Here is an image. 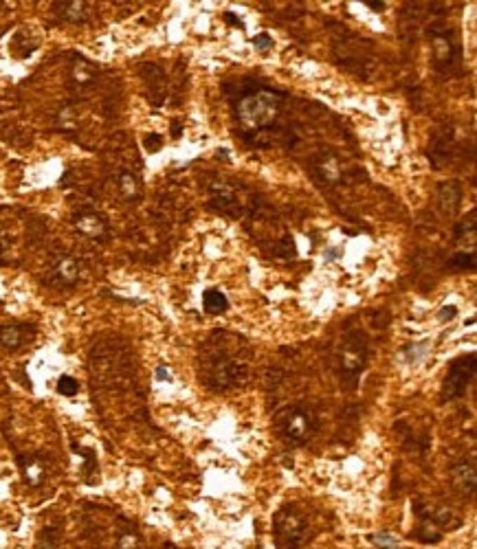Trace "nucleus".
I'll return each mask as SVG.
<instances>
[{
  "instance_id": "nucleus-23",
  "label": "nucleus",
  "mask_w": 477,
  "mask_h": 549,
  "mask_svg": "<svg viewBox=\"0 0 477 549\" xmlns=\"http://www.w3.org/2000/svg\"><path fill=\"white\" fill-rule=\"evenodd\" d=\"M203 308L209 314H222V312H227L229 301H227V297L218 288H209L203 294Z\"/></svg>"
},
{
  "instance_id": "nucleus-24",
  "label": "nucleus",
  "mask_w": 477,
  "mask_h": 549,
  "mask_svg": "<svg viewBox=\"0 0 477 549\" xmlns=\"http://www.w3.org/2000/svg\"><path fill=\"white\" fill-rule=\"evenodd\" d=\"M55 123H58V128L64 130V132H73V130H77V128H79V116H77L75 106H73V104L62 106L60 112H58Z\"/></svg>"
},
{
  "instance_id": "nucleus-16",
  "label": "nucleus",
  "mask_w": 477,
  "mask_h": 549,
  "mask_svg": "<svg viewBox=\"0 0 477 549\" xmlns=\"http://www.w3.org/2000/svg\"><path fill=\"white\" fill-rule=\"evenodd\" d=\"M36 327L31 323H7L0 327V347L15 352V349L25 347L29 341H34Z\"/></svg>"
},
{
  "instance_id": "nucleus-35",
  "label": "nucleus",
  "mask_w": 477,
  "mask_h": 549,
  "mask_svg": "<svg viewBox=\"0 0 477 549\" xmlns=\"http://www.w3.org/2000/svg\"><path fill=\"white\" fill-rule=\"evenodd\" d=\"M368 9H372V11H385V3L383 0H370V3H363Z\"/></svg>"
},
{
  "instance_id": "nucleus-15",
  "label": "nucleus",
  "mask_w": 477,
  "mask_h": 549,
  "mask_svg": "<svg viewBox=\"0 0 477 549\" xmlns=\"http://www.w3.org/2000/svg\"><path fill=\"white\" fill-rule=\"evenodd\" d=\"M312 172L325 185H337V182L343 180V163L332 152H321L312 158Z\"/></svg>"
},
{
  "instance_id": "nucleus-21",
  "label": "nucleus",
  "mask_w": 477,
  "mask_h": 549,
  "mask_svg": "<svg viewBox=\"0 0 477 549\" xmlns=\"http://www.w3.org/2000/svg\"><path fill=\"white\" fill-rule=\"evenodd\" d=\"M453 147V128L444 126L440 128L434 139H431V149H429V158L434 163V168H440L442 163H447L449 158V152Z\"/></svg>"
},
{
  "instance_id": "nucleus-13",
  "label": "nucleus",
  "mask_w": 477,
  "mask_h": 549,
  "mask_svg": "<svg viewBox=\"0 0 477 549\" xmlns=\"http://www.w3.org/2000/svg\"><path fill=\"white\" fill-rule=\"evenodd\" d=\"M139 73L145 84L147 99H150L154 106H163V102H166V97H168V79H166L163 69H159L156 64H141Z\"/></svg>"
},
{
  "instance_id": "nucleus-28",
  "label": "nucleus",
  "mask_w": 477,
  "mask_h": 549,
  "mask_svg": "<svg viewBox=\"0 0 477 549\" xmlns=\"http://www.w3.org/2000/svg\"><path fill=\"white\" fill-rule=\"evenodd\" d=\"M411 538H416L420 543H438L442 536H440V531H436V527H431V523H426L424 527L416 529L414 534H411Z\"/></svg>"
},
{
  "instance_id": "nucleus-34",
  "label": "nucleus",
  "mask_w": 477,
  "mask_h": 549,
  "mask_svg": "<svg viewBox=\"0 0 477 549\" xmlns=\"http://www.w3.org/2000/svg\"><path fill=\"white\" fill-rule=\"evenodd\" d=\"M7 253H9V240L0 233V262L7 257Z\"/></svg>"
},
{
  "instance_id": "nucleus-12",
  "label": "nucleus",
  "mask_w": 477,
  "mask_h": 549,
  "mask_svg": "<svg viewBox=\"0 0 477 549\" xmlns=\"http://www.w3.org/2000/svg\"><path fill=\"white\" fill-rule=\"evenodd\" d=\"M73 229L79 233L81 238H88L95 242H102L108 238V222L104 220L102 213L90 211V209H81L73 215Z\"/></svg>"
},
{
  "instance_id": "nucleus-5",
  "label": "nucleus",
  "mask_w": 477,
  "mask_h": 549,
  "mask_svg": "<svg viewBox=\"0 0 477 549\" xmlns=\"http://www.w3.org/2000/svg\"><path fill=\"white\" fill-rule=\"evenodd\" d=\"M429 46L436 71L453 77L462 71V46H459L457 33L442 22H434L429 29Z\"/></svg>"
},
{
  "instance_id": "nucleus-29",
  "label": "nucleus",
  "mask_w": 477,
  "mask_h": 549,
  "mask_svg": "<svg viewBox=\"0 0 477 549\" xmlns=\"http://www.w3.org/2000/svg\"><path fill=\"white\" fill-rule=\"evenodd\" d=\"M58 391L62 393V395H75L77 391H79V382L73 378V376H62L60 380H58Z\"/></svg>"
},
{
  "instance_id": "nucleus-1",
  "label": "nucleus",
  "mask_w": 477,
  "mask_h": 549,
  "mask_svg": "<svg viewBox=\"0 0 477 549\" xmlns=\"http://www.w3.org/2000/svg\"><path fill=\"white\" fill-rule=\"evenodd\" d=\"M253 352L249 343L231 332H213L199 352V372L203 385L213 391L242 387L251 378Z\"/></svg>"
},
{
  "instance_id": "nucleus-4",
  "label": "nucleus",
  "mask_w": 477,
  "mask_h": 549,
  "mask_svg": "<svg viewBox=\"0 0 477 549\" xmlns=\"http://www.w3.org/2000/svg\"><path fill=\"white\" fill-rule=\"evenodd\" d=\"M273 426L277 431V435L284 442L300 446L308 444L319 431V418L312 407L308 405H286L282 409H277L273 415Z\"/></svg>"
},
{
  "instance_id": "nucleus-2",
  "label": "nucleus",
  "mask_w": 477,
  "mask_h": 549,
  "mask_svg": "<svg viewBox=\"0 0 477 549\" xmlns=\"http://www.w3.org/2000/svg\"><path fill=\"white\" fill-rule=\"evenodd\" d=\"M90 372L95 387L128 391L135 382L133 356L121 341H102L90 352Z\"/></svg>"
},
{
  "instance_id": "nucleus-14",
  "label": "nucleus",
  "mask_w": 477,
  "mask_h": 549,
  "mask_svg": "<svg viewBox=\"0 0 477 549\" xmlns=\"http://www.w3.org/2000/svg\"><path fill=\"white\" fill-rule=\"evenodd\" d=\"M449 481L453 490H457L462 496H473L475 488H477V473H475V463L471 459H457L451 463L449 468Z\"/></svg>"
},
{
  "instance_id": "nucleus-8",
  "label": "nucleus",
  "mask_w": 477,
  "mask_h": 549,
  "mask_svg": "<svg viewBox=\"0 0 477 549\" xmlns=\"http://www.w3.org/2000/svg\"><path fill=\"white\" fill-rule=\"evenodd\" d=\"M475 367H477V358L473 354L469 356H459L451 362V367L444 376L442 382V400L444 402H451L462 398L471 385V380L475 376Z\"/></svg>"
},
{
  "instance_id": "nucleus-20",
  "label": "nucleus",
  "mask_w": 477,
  "mask_h": 549,
  "mask_svg": "<svg viewBox=\"0 0 477 549\" xmlns=\"http://www.w3.org/2000/svg\"><path fill=\"white\" fill-rule=\"evenodd\" d=\"M53 13L64 22L81 25L88 20L90 7L88 3H81V0H64V3H53Z\"/></svg>"
},
{
  "instance_id": "nucleus-27",
  "label": "nucleus",
  "mask_w": 477,
  "mask_h": 549,
  "mask_svg": "<svg viewBox=\"0 0 477 549\" xmlns=\"http://www.w3.org/2000/svg\"><path fill=\"white\" fill-rule=\"evenodd\" d=\"M451 266L457 271H473L477 266V257H475V251H459L453 255L451 259Z\"/></svg>"
},
{
  "instance_id": "nucleus-9",
  "label": "nucleus",
  "mask_w": 477,
  "mask_h": 549,
  "mask_svg": "<svg viewBox=\"0 0 477 549\" xmlns=\"http://www.w3.org/2000/svg\"><path fill=\"white\" fill-rule=\"evenodd\" d=\"M335 55L343 60L345 69L361 75V71H365V66H370L372 62V44L365 38H337Z\"/></svg>"
},
{
  "instance_id": "nucleus-18",
  "label": "nucleus",
  "mask_w": 477,
  "mask_h": 549,
  "mask_svg": "<svg viewBox=\"0 0 477 549\" xmlns=\"http://www.w3.org/2000/svg\"><path fill=\"white\" fill-rule=\"evenodd\" d=\"M438 203L444 215H455L462 205V185L457 180H444L438 185Z\"/></svg>"
},
{
  "instance_id": "nucleus-22",
  "label": "nucleus",
  "mask_w": 477,
  "mask_h": 549,
  "mask_svg": "<svg viewBox=\"0 0 477 549\" xmlns=\"http://www.w3.org/2000/svg\"><path fill=\"white\" fill-rule=\"evenodd\" d=\"M114 185H117V191L121 196V201L126 203H137L141 194H143V185H141V178L130 172V170H121L114 176Z\"/></svg>"
},
{
  "instance_id": "nucleus-36",
  "label": "nucleus",
  "mask_w": 477,
  "mask_h": 549,
  "mask_svg": "<svg viewBox=\"0 0 477 549\" xmlns=\"http://www.w3.org/2000/svg\"><path fill=\"white\" fill-rule=\"evenodd\" d=\"M224 18L229 20V25H234V27H242L240 18H238V15H236V13H231V11H227V13H224Z\"/></svg>"
},
{
  "instance_id": "nucleus-3",
  "label": "nucleus",
  "mask_w": 477,
  "mask_h": 549,
  "mask_svg": "<svg viewBox=\"0 0 477 549\" xmlns=\"http://www.w3.org/2000/svg\"><path fill=\"white\" fill-rule=\"evenodd\" d=\"M282 104L284 95L271 88H257L242 95L236 104V121L244 137H255L269 130L282 112Z\"/></svg>"
},
{
  "instance_id": "nucleus-25",
  "label": "nucleus",
  "mask_w": 477,
  "mask_h": 549,
  "mask_svg": "<svg viewBox=\"0 0 477 549\" xmlns=\"http://www.w3.org/2000/svg\"><path fill=\"white\" fill-rule=\"evenodd\" d=\"M36 549H62V536L60 529L53 525H46L40 534H38V543Z\"/></svg>"
},
{
  "instance_id": "nucleus-7",
  "label": "nucleus",
  "mask_w": 477,
  "mask_h": 549,
  "mask_svg": "<svg viewBox=\"0 0 477 549\" xmlns=\"http://www.w3.org/2000/svg\"><path fill=\"white\" fill-rule=\"evenodd\" d=\"M273 529L277 549H302L308 541V521L293 506L277 510L273 519Z\"/></svg>"
},
{
  "instance_id": "nucleus-30",
  "label": "nucleus",
  "mask_w": 477,
  "mask_h": 549,
  "mask_svg": "<svg viewBox=\"0 0 477 549\" xmlns=\"http://www.w3.org/2000/svg\"><path fill=\"white\" fill-rule=\"evenodd\" d=\"M253 46L257 48V51H269V48H273V38L269 36V33H257V36L253 38Z\"/></svg>"
},
{
  "instance_id": "nucleus-10",
  "label": "nucleus",
  "mask_w": 477,
  "mask_h": 549,
  "mask_svg": "<svg viewBox=\"0 0 477 549\" xmlns=\"http://www.w3.org/2000/svg\"><path fill=\"white\" fill-rule=\"evenodd\" d=\"M209 203L218 211L229 213L231 218H238V215L246 209V198L242 196V191L227 180L209 182Z\"/></svg>"
},
{
  "instance_id": "nucleus-26",
  "label": "nucleus",
  "mask_w": 477,
  "mask_h": 549,
  "mask_svg": "<svg viewBox=\"0 0 477 549\" xmlns=\"http://www.w3.org/2000/svg\"><path fill=\"white\" fill-rule=\"evenodd\" d=\"M117 549H143L141 534L137 529H133V527L121 529L119 536H117Z\"/></svg>"
},
{
  "instance_id": "nucleus-11",
  "label": "nucleus",
  "mask_w": 477,
  "mask_h": 549,
  "mask_svg": "<svg viewBox=\"0 0 477 549\" xmlns=\"http://www.w3.org/2000/svg\"><path fill=\"white\" fill-rule=\"evenodd\" d=\"M97 79H100V69L84 55H73L69 69V88L77 95H84L97 84Z\"/></svg>"
},
{
  "instance_id": "nucleus-17",
  "label": "nucleus",
  "mask_w": 477,
  "mask_h": 549,
  "mask_svg": "<svg viewBox=\"0 0 477 549\" xmlns=\"http://www.w3.org/2000/svg\"><path fill=\"white\" fill-rule=\"evenodd\" d=\"M79 273H81L79 262L71 255H64L55 262V266L51 269V281L58 286L71 288L79 281Z\"/></svg>"
},
{
  "instance_id": "nucleus-32",
  "label": "nucleus",
  "mask_w": 477,
  "mask_h": 549,
  "mask_svg": "<svg viewBox=\"0 0 477 549\" xmlns=\"http://www.w3.org/2000/svg\"><path fill=\"white\" fill-rule=\"evenodd\" d=\"M161 147H163V139L159 135H147L145 137V149H147V152H159Z\"/></svg>"
},
{
  "instance_id": "nucleus-19",
  "label": "nucleus",
  "mask_w": 477,
  "mask_h": 549,
  "mask_svg": "<svg viewBox=\"0 0 477 549\" xmlns=\"http://www.w3.org/2000/svg\"><path fill=\"white\" fill-rule=\"evenodd\" d=\"M18 466H20V473H22V479L27 486L38 488L44 484L46 461L40 455H22V457H18Z\"/></svg>"
},
{
  "instance_id": "nucleus-6",
  "label": "nucleus",
  "mask_w": 477,
  "mask_h": 549,
  "mask_svg": "<svg viewBox=\"0 0 477 549\" xmlns=\"http://www.w3.org/2000/svg\"><path fill=\"white\" fill-rule=\"evenodd\" d=\"M368 360H370V345L365 334L361 330H348L337 349V365L341 378L354 387L361 374L365 372Z\"/></svg>"
},
{
  "instance_id": "nucleus-33",
  "label": "nucleus",
  "mask_w": 477,
  "mask_h": 549,
  "mask_svg": "<svg viewBox=\"0 0 477 549\" xmlns=\"http://www.w3.org/2000/svg\"><path fill=\"white\" fill-rule=\"evenodd\" d=\"M455 314H457L455 306H444V308L440 310V314H438V319H440V321H444V319H453Z\"/></svg>"
},
{
  "instance_id": "nucleus-31",
  "label": "nucleus",
  "mask_w": 477,
  "mask_h": 549,
  "mask_svg": "<svg viewBox=\"0 0 477 549\" xmlns=\"http://www.w3.org/2000/svg\"><path fill=\"white\" fill-rule=\"evenodd\" d=\"M370 541H372L374 545H381V547H385V549H396V547H398L396 538H391V536H387V534L370 536Z\"/></svg>"
}]
</instances>
